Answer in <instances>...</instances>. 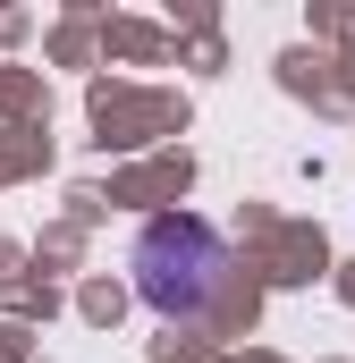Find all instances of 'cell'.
Instances as JSON below:
<instances>
[{"label":"cell","instance_id":"obj_1","mask_svg":"<svg viewBox=\"0 0 355 363\" xmlns=\"http://www.w3.org/2000/svg\"><path fill=\"white\" fill-rule=\"evenodd\" d=\"M127 271H136V296H144L161 321H212V313L229 304L237 254H229V237H220L212 220H195V211H161V220L136 228Z\"/></svg>","mask_w":355,"mask_h":363}]
</instances>
